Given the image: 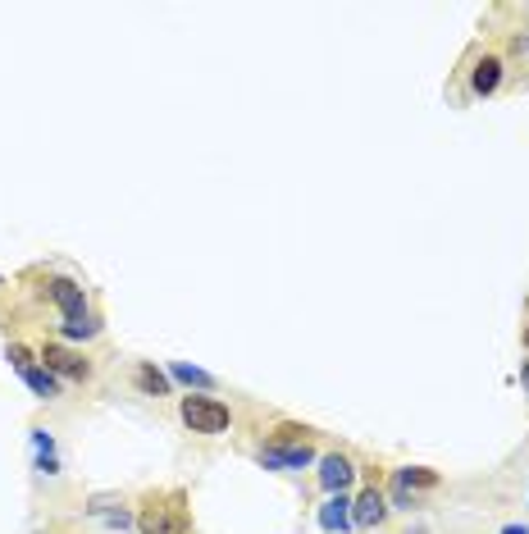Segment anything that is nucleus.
I'll list each match as a JSON object with an SVG mask.
<instances>
[{
    "label": "nucleus",
    "instance_id": "1",
    "mask_svg": "<svg viewBox=\"0 0 529 534\" xmlns=\"http://www.w3.org/2000/svg\"><path fill=\"white\" fill-rule=\"evenodd\" d=\"M178 416H183V425L192 430V434H223L233 425V412L219 403V397H205V393H192V397H183L178 403Z\"/></svg>",
    "mask_w": 529,
    "mask_h": 534
},
{
    "label": "nucleus",
    "instance_id": "2",
    "mask_svg": "<svg viewBox=\"0 0 529 534\" xmlns=\"http://www.w3.org/2000/svg\"><path fill=\"white\" fill-rule=\"evenodd\" d=\"M256 461L265 466V471H301V466H311L315 461V452L306 448V443H269V448H260L256 452Z\"/></svg>",
    "mask_w": 529,
    "mask_h": 534
},
{
    "label": "nucleus",
    "instance_id": "3",
    "mask_svg": "<svg viewBox=\"0 0 529 534\" xmlns=\"http://www.w3.org/2000/svg\"><path fill=\"white\" fill-rule=\"evenodd\" d=\"M351 480H356V466H351V457H342V452H329V457H320V484H324L329 493H347V489H351Z\"/></svg>",
    "mask_w": 529,
    "mask_h": 534
},
{
    "label": "nucleus",
    "instance_id": "4",
    "mask_svg": "<svg viewBox=\"0 0 529 534\" xmlns=\"http://www.w3.org/2000/svg\"><path fill=\"white\" fill-rule=\"evenodd\" d=\"M41 361H46V370H50L55 379H59V375H64V379H87V375H92V366H87L83 357H73V352L59 348V343H46Z\"/></svg>",
    "mask_w": 529,
    "mask_h": 534
},
{
    "label": "nucleus",
    "instance_id": "5",
    "mask_svg": "<svg viewBox=\"0 0 529 534\" xmlns=\"http://www.w3.org/2000/svg\"><path fill=\"white\" fill-rule=\"evenodd\" d=\"M46 293H50V302L64 311V320H73V315H87V293L73 284V279H50L46 284Z\"/></svg>",
    "mask_w": 529,
    "mask_h": 534
},
{
    "label": "nucleus",
    "instance_id": "6",
    "mask_svg": "<svg viewBox=\"0 0 529 534\" xmlns=\"http://www.w3.org/2000/svg\"><path fill=\"white\" fill-rule=\"evenodd\" d=\"M384 516H388V498H384L379 489H365V493L351 502V525H365V529H369V525H379Z\"/></svg>",
    "mask_w": 529,
    "mask_h": 534
},
{
    "label": "nucleus",
    "instance_id": "7",
    "mask_svg": "<svg viewBox=\"0 0 529 534\" xmlns=\"http://www.w3.org/2000/svg\"><path fill=\"white\" fill-rule=\"evenodd\" d=\"M320 529H329V534H347L351 529V502H347V493H333L320 507Z\"/></svg>",
    "mask_w": 529,
    "mask_h": 534
},
{
    "label": "nucleus",
    "instance_id": "8",
    "mask_svg": "<svg viewBox=\"0 0 529 534\" xmlns=\"http://www.w3.org/2000/svg\"><path fill=\"white\" fill-rule=\"evenodd\" d=\"M497 83H502V59H497V55H484V59L475 64V74H470V92H475V96H493Z\"/></svg>",
    "mask_w": 529,
    "mask_h": 534
},
{
    "label": "nucleus",
    "instance_id": "9",
    "mask_svg": "<svg viewBox=\"0 0 529 534\" xmlns=\"http://www.w3.org/2000/svg\"><path fill=\"white\" fill-rule=\"evenodd\" d=\"M19 379H23V384H28L37 397H46V403H50V397L59 393V379H55L46 366H37V361H32V366H23V370H19Z\"/></svg>",
    "mask_w": 529,
    "mask_h": 534
},
{
    "label": "nucleus",
    "instance_id": "10",
    "mask_svg": "<svg viewBox=\"0 0 529 534\" xmlns=\"http://www.w3.org/2000/svg\"><path fill=\"white\" fill-rule=\"evenodd\" d=\"M169 375H174L178 384H187V388H201V393H205V388H214V375H205L201 366H187V361H174V366H169Z\"/></svg>",
    "mask_w": 529,
    "mask_h": 534
},
{
    "label": "nucleus",
    "instance_id": "11",
    "mask_svg": "<svg viewBox=\"0 0 529 534\" xmlns=\"http://www.w3.org/2000/svg\"><path fill=\"white\" fill-rule=\"evenodd\" d=\"M96 333H101V324H96V315H92V311H87V315L64 320V339H73V343H78V339H96Z\"/></svg>",
    "mask_w": 529,
    "mask_h": 534
},
{
    "label": "nucleus",
    "instance_id": "12",
    "mask_svg": "<svg viewBox=\"0 0 529 534\" xmlns=\"http://www.w3.org/2000/svg\"><path fill=\"white\" fill-rule=\"evenodd\" d=\"M397 484L402 489H433L438 475L429 471V466H406V471H397Z\"/></svg>",
    "mask_w": 529,
    "mask_h": 534
},
{
    "label": "nucleus",
    "instance_id": "13",
    "mask_svg": "<svg viewBox=\"0 0 529 534\" xmlns=\"http://www.w3.org/2000/svg\"><path fill=\"white\" fill-rule=\"evenodd\" d=\"M137 384H141L146 393H156V397H165V393H169V379H165L156 366H141V370H137Z\"/></svg>",
    "mask_w": 529,
    "mask_h": 534
},
{
    "label": "nucleus",
    "instance_id": "14",
    "mask_svg": "<svg viewBox=\"0 0 529 534\" xmlns=\"http://www.w3.org/2000/svg\"><path fill=\"white\" fill-rule=\"evenodd\" d=\"M5 357H10V366H14V370L32 366V352H28V348H19V343H10V352H5Z\"/></svg>",
    "mask_w": 529,
    "mask_h": 534
},
{
    "label": "nucleus",
    "instance_id": "15",
    "mask_svg": "<svg viewBox=\"0 0 529 534\" xmlns=\"http://www.w3.org/2000/svg\"><path fill=\"white\" fill-rule=\"evenodd\" d=\"M32 443H37V452H41V457H55V439H50L46 430H32Z\"/></svg>",
    "mask_w": 529,
    "mask_h": 534
},
{
    "label": "nucleus",
    "instance_id": "16",
    "mask_svg": "<svg viewBox=\"0 0 529 534\" xmlns=\"http://www.w3.org/2000/svg\"><path fill=\"white\" fill-rule=\"evenodd\" d=\"M393 507H411V493L402 484H393Z\"/></svg>",
    "mask_w": 529,
    "mask_h": 534
},
{
    "label": "nucleus",
    "instance_id": "17",
    "mask_svg": "<svg viewBox=\"0 0 529 534\" xmlns=\"http://www.w3.org/2000/svg\"><path fill=\"white\" fill-rule=\"evenodd\" d=\"M502 534H529V529H524V525H506Z\"/></svg>",
    "mask_w": 529,
    "mask_h": 534
},
{
    "label": "nucleus",
    "instance_id": "18",
    "mask_svg": "<svg viewBox=\"0 0 529 534\" xmlns=\"http://www.w3.org/2000/svg\"><path fill=\"white\" fill-rule=\"evenodd\" d=\"M515 50H529V37H515Z\"/></svg>",
    "mask_w": 529,
    "mask_h": 534
},
{
    "label": "nucleus",
    "instance_id": "19",
    "mask_svg": "<svg viewBox=\"0 0 529 534\" xmlns=\"http://www.w3.org/2000/svg\"><path fill=\"white\" fill-rule=\"evenodd\" d=\"M524 343H529V329H524Z\"/></svg>",
    "mask_w": 529,
    "mask_h": 534
},
{
    "label": "nucleus",
    "instance_id": "20",
    "mask_svg": "<svg viewBox=\"0 0 529 534\" xmlns=\"http://www.w3.org/2000/svg\"><path fill=\"white\" fill-rule=\"evenodd\" d=\"M524 379H529V366H524Z\"/></svg>",
    "mask_w": 529,
    "mask_h": 534
},
{
    "label": "nucleus",
    "instance_id": "21",
    "mask_svg": "<svg viewBox=\"0 0 529 534\" xmlns=\"http://www.w3.org/2000/svg\"><path fill=\"white\" fill-rule=\"evenodd\" d=\"M0 284H5V279H0Z\"/></svg>",
    "mask_w": 529,
    "mask_h": 534
}]
</instances>
